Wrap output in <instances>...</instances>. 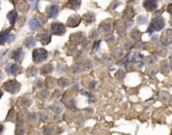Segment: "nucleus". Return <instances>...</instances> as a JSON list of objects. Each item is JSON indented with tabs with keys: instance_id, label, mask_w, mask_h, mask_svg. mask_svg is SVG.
<instances>
[{
	"instance_id": "obj_1",
	"label": "nucleus",
	"mask_w": 172,
	"mask_h": 135,
	"mask_svg": "<svg viewBox=\"0 0 172 135\" xmlns=\"http://www.w3.org/2000/svg\"><path fill=\"white\" fill-rule=\"evenodd\" d=\"M32 56H33V60L35 62H41L46 59L47 52L44 49H34Z\"/></svg>"
},
{
	"instance_id": "obj_2",
	"label": "nucleus",
	"mask_w": 172,
	"mask_h": 135,
	"mask_svg": "<svg viewBox=\"0 0 172 135\" xmlns=\"http://www.w3.org/2000/svg\"><path fill=\"white\" fill-rule=\"evenodd\" d=\"M164 25H165V22H164V19L162 18L161 16L155 17V18L151 21V24H150L151 27H152L154 30H157V31L163 29Z\"/></svg>"
},
{
	"instance_id": "obj_3",
	"label": "nucleus",
	"mask_w": 172,
	"mask_h": 135,
	"mask_svg": "<svg viewBox=\"0 0 172 135\" xmlns=\"http://www.w3.org/2000/svg\"><path fill=\"white\" fill-rule=\"evenodd\" d=\"M157 0H144V2H143L144 8L148 11H154L157 8Z\"/></svg>"
},
{
	"instance_id": "obj_4",
	"label": "nucleus",
	"mask_w": 172,
	"mask_h": 135,
	"mask_svg": "<svg viewBox=\"0 0 172 135\" xmlns=\"http://www.w3.org/2000/svg\"><path fill=\"white\" fill-rule=\"evenodd\" d=\"M66 31V28L62 23H53L51 25V32L53 34H57V35H62Z\"/></svg>"
},
{
	"instance_id": "obj_5",
	"label": "nucleus",
	"mask_w": 172,
	"mask_h": 135,
	"mask_svg": "<svg viewBox=\"0 0 172 135\" xmlns=\"http://www.w3.org/2000/svg\"><path fill=\"white\" fill-rule=\"evenodd\" d=\"M161 41L164 45H169L172 42V30L168 29L161 36Z\"/></svg>"
},
{
	"instance_id": "obj_6",
	"label": "nucleus",
	"mask_w": 172,
	"mask_h": 135,
	"mask_svg": "<svg viewBox=\"0 0 172 135\" xmlns=\"http://www.w3.org/2000/svg\"><path fill=\"white\" fill-rule=\"evenodd\" d=\"M4 87L7 91H9L10 93H15L16 91H18L19 89V84L16 83L15 81H9V82L5 83Z\"/></svg>"
},
{
	"instance_id": "obj_7",
	"label": "nucleus",
	"mask_w": 172,
	"mask_h": 135,
	"mask_svg": "<svg viewBox=\"0 0 172 135\" xmlns=\"http://www.w3.org/2000/svg\"><path fill=\"white\" fill-rule=\"evenodd\" d=\"M57 13H58V7H57L56 5L50 6L49 10L47 11V15H48V17H50V18H54L57 15Z\"/></svg>"
},
{
	"instance_id": "obj_8",
	"label": "nucleus",
	"mask_w": 172,
	"mask_h": 135,
	"mask_svg": "<svg viewBox=\"0 0 172 135\" xmlns=\"http://www.w3.org/2000/svg\"><path fill=\"white\" fill-rule=\"evenodd\" d=\"M28 25H29V28L31 30H36L39 28V26H41V24H39V22H38L37 19L35 18H32L29 20V22H28Z\"/></svg>"
},
{
	"instance_id": "obj_9",
	"label": "nucleus",
	"mask_w": 172,
	"mask_h": 135,
	"mask_svg": "<svg viewBox=\"0 0 172 135\" xmlns=\"http://www.w3.org/2000/svg\"><path fill=\"white\" fill-rule=\"evenodd\" d=\"M23 56H24V53H23V51H22L21 49H17L16 51H14V52H13V55H12V57L14 58L15 60H16V61H20Z\"/></svg>"
},
{
	"instance_id": "obj_10",
	"label": "nucleus",
	"mask_w": 172,
	"mask_h": 135,
	"mask_svg": "<svg viewBox=\"0 0 172 135\" xmlns=\"http://www.w3.org/2000/svg\"><path fill=\"white\" fill-rule=\"evenodd\" d=\"M80 5H81V1L80 0H70L68 3V6L72 9H74V10L79 8Z\"/></svg>"
},
{
	"instance_id": "obj_11",
	"label": "nucleus",
	"mask_w": 172,
	"mask_h": 135,
	"mask_svg": "<svg viewBox=\"0 0 172 135\" xmlns=\"http://www.w3.org/2000/svg\"><path fill=\"white\" fill-rule=\"evenodd\" d=\"M38 37H39V39H41V41L43 43V44H47V43L49 42V40H50V37H49V35L47 33H41L38 35Z\"/></svg>"
},
{
	"instance_id": "obj_12",
	"label": "nucleus",
	"mask_w": 172,
	"mask_h": 135,
	"mask_svg": "<svg viewBox=\"0 0 172 135\" xmlns=\"http://www.w3.org/2000/svg\"><path fill=\"white\" fill-rule=\"evenodd\" d=\"M7 17H8V20L10 21V23L13 24L15 22V20H16V18H17V12H16V11H11Z\"/></svg>"
},
{
	"instance_id": "obj_13",
	"label": "nucleus",
	"mask_w": 172,
	"mask_h": 135,
	"mask_svg": "<svg viewBox=\"0 0 172 135\" xmlns=\"http://www.w3.org/2000/svg\"><path fill=\"white\" fill-rule=\"evenodd\" d=\"M9 37V31H4L2 33H0V42L3 43L8 39Z\"/></svg>"
},
{
	"instance_id": "obj_14",
	"label": "nucleus",
	"mask_w": 172,
	"mask_h": 135,
	"mask_svg": "<svg viewBox=\"0 0 172 135\" xmlns=\"http://www.w3.org/2000/svg\"><path fill=\"white\" fill-rule=\"evenodd\" d=\"M134 14H135V12H134V10L131 8H128L127 10L124 12V16H125L127 19H131L132 17L134 16Z\"/></svg>"
},
{
	"instance_id": "obj_15",
	"label": "nucleus",
	"mask_w": 172,
	"mask_h": 135,
	"mask_svg": "<svg viewBox=\"0 0 172 135\" xmlns=\"http://www.w3.org/2000/svg\"><path fill=\"white\" fill-rule=\"evenodd\" d=\"M34 44H35V42H34V38L33 37H28L27 39H26L25 45L27 47H32Z\"/></svg>"
},
{
	"instance_id": "obj_16",
	"label": "nucleus",
	"mask_w": 172,
	"mask_h": 135,
	"mask_svg": "<svg viewBox=\"0 0 172 135\" xmlns=\"http://www.w3.org/2000/svg\"><path fill=\"white\" fill-rule=\"evenodd\" d=\"M140 32H139V30L138 29H134L133 31H132V34H131V36L132 37L134 38V39H138L139 37H140Z\"/></svg>"
},
{
	"instance_id": "obj_17",
	"label": "nucleus",
	"mask_w": 172,
	"mask_h": 135,
	"mask_svg": "<svg viewBox=\"0 0 172 135\" xmlns=\"http://www.w3.org/2000/svg\"><path fill=\"white\" fill-rule=\"evenodd\" d=\"M147 22V19L145 16H139L138 17V23L139 24H144Z\"/></svg>"
},
{
	"instance_id": "obj_18",
	"label": "nucleus",
	"mask_w": 172,
	"mask_h": 135,
	"mask_svg": "<svg viewBox=\"0 0 172 135\" xmlns=\"http://www.w3.org/2000/svg\"><path fill=\"white\" fill-rule=\"evenodd\" d=\"M11 67H12V70H11V73H13V74H16V72L18 71L19 69H20V68H19V66H18V65H16V64H15V65H12V66H11Z\"/></svg>"
},
{
	"instance_id": "obj_19",
	"label": "nucleus",
	"mask_w": 172,
	"mask_h": 135,
	"mask_svg": "<svg viewBox=\"0 0 172 135\" xmlns=\"http://www.w3.org/2000/svg\"><path fill=\"white\" fill-rule=\"evenodd\" d=\"M155 69H154V68L153 67H151V68H149V70H148V73L150 74V75H154V74H155Z\"/></svg>"
},
{
	"instance_id": "obj_20",
	"label": "nucleus",
	"mask_w": 172,
	"mask_h": 135,
	"mask_svg": "<svg viewBox=\"0 0 172 135\" xmlns=\"http://www.w3.org/2000/svg\"><path fill=\"white\" fill-rule=\"evenodd\" d=\"M168 12H169V13H171V14H172V4H170L169 5V6H168Z\"/></svg>"
},
{
	"instance_id": "obj_21",
	"label": "nucleus",
	"mask_w": 172,
	"mask_h": 135,
	"mask_svg": "<svg viewBox=\"0 0 172 135\" xmlns=\"http://www.w3.org/2000/svg\"><path fill=\"white\" fill-rule=\"evenodd\" d=\"M2 130H3V126L1 124H0V133L2 132Z\"/></svg>"
},
{
	"instance_id": "obj_22",
	"label": "nucleus",
	"mask_w": 172,
	"mask_h": 135,
	"mask_svg": "<svg viewBox=\"0 0 172 135\" xmlns=\"http://www.w3.org/2000/svg\"><path fill=\"white\" fill-rule=\"evenodd\" d=\"M1 96H2V92H1V90H0V98H1Z\"/></svg>"
},
{
	"instance_id": "obj_23",
	"label": "nucleus",
	"mask_w": 172,
	"mask_h": 135,
	"mask_svg": "<svg viewBox=\"0 0 172 135\" xmlns=\"http://www.w3.org/2000/svg\"><path fill=\"white\" fill-rule=\"evenodd\" d=\"M0 78H1V72H0Z\"/></svg>"
},
{
	"instance_id": "obj_24",
	"label": "nucleus",
	"mask_w": 172,
	"mask_h": 135,
	"mask_svg": "<svg viewBox=\"0 0 172 135\" xmlns=\"http://www.w3.org/2000/svg\"><path fill=\"white\" fill-rule=\"evenodd\" d=\"M171 65H172V59H171Z\"/></svg>"
}]
</instances>
